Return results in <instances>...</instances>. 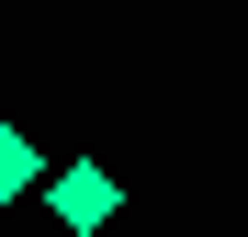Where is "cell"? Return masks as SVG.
I'll return each instance as SVG.
<instances>
[{
  "mask_svg": "<svg viewBox=\"0 0 248 237\" xmlns=\"http://www.w3.org/2000/svg\"><path fill=\"white\" fill-rule=\"evenodd\" d=\"M34 181H46V147H34L23 125H0V204H23Z\"/></svg>",
  "mask_w": 248,
  "mask_h": 237,
  "instance_id": "cell-2",
  "label": "cell"
},
{
  "mask_svg": "<svg viewBox=\"0 0 248 237\" xmlns=\"http://www.w3.org/2000/svg\"><path fill=\"white\" fill-rule=\"evenodd\" d=\"M113 204H124V192H113V170H102V158H68V170L46 181V215H57L68 237H102V226H113Z\"/></svg>",
  "mask_w": 248,
  "mask_h": 237,
  "instance_id": "cell-1",
  "label": "cell"
}]
</instances>
